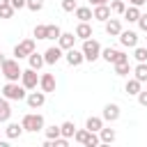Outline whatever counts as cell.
Wrapping results in <instances>:
<instances>
[{
  "instance_id": "cell-1",
  "label": "cell",
  "mask_w": 147,
  "mask_h": 147,
  "mask_svg": "<svg viewBox=\"0 0 147 147\" xmlns=\"http://www.w3.org/2000/svg\"><path fill=\"white\" fill-rule=\"evenodd\" d=\"M2 96L9 99V101H23L28 96V90L21 85V83H14V80H7L5 87H2Z\"/></svg>"
},
{
  "instance_id": "cell-2",
  "label": "cell",
  "mask_w": 147,
  "mask_h": 147,
  "mask_svg": "<svg viewBox=\"0 0 147 147\" xmlns=\"http://www.w3.org/2000/svg\"><path fill=\"white\" fill-rule=\"evenodd\" d=\"M21 124H23V129H25L28 133L44 131V126H46V122H44V115H39V113H28V115H23Z\"/></svg>"
},
{
  "instance_id": "cell-3",
  "label": "cell",
  "mask_w": 147,
  "mask_h": 147,
  "mask_svg": "<svg viewBox=\"0 0 147 147\" xmlns=\"http://www.w3.org/2000/svg\"><path fill=\"white\" fill-rule=\"evenodd\" d=\"M21 74H23V69H21V64H18V60L16 57H7L5 62H2V76L7 78V80H14V83H18L21 80Z\"/></svg>"
},
{
  "instance_id": "cell-4",
  "label": "cell",
  "mask_w": 147,
  "mask_h": 147,
  "mask_svg": "<svg viewBox=\"0 0 147 147\" xmlns=\"http://www.w3.org/2000/svg\"><path fill=\"white\" fill-rule=\"evenodd\" d=\"M80 51H83V55H85V60H87V62H94V60H99V57H101V51H103V48H101V44H99L96 39H92V37H90V39H85V41H83V48H80Z\"/></svg>"
},
{
  "instance_id": "cell-5",
  "label": "cell",
  "mask_w": 147,
  "mask_h": 147,
  "mask_svg": "<svg viewBox=\"0 0 147 147\" xmlns=\"http://www.w3.org/2000/svg\"><path fill=\"white\" fill-rule=\"evenodd\" d=\"M101 57L110 64H119V62H129V55L124 51H117V48H103L101 51Z\"/></svg>"
},
{
  "instance_id": "cell-6",
  "label": "cell",
  "mask_w": 147,
  "mask_h": 147,
  "mask_svg": "<svg viewBox=\"0 0 147 147\" xmlns=\"http://www.w3.org/2000/svg\"><path fill=\"white\" fill-rule=\"evenodd\" d=\"M21 85H23L25 90H37V85H39V76H37V69H32V67L23 69V74H21Z\"/></svg>"
},
{
  "instance_id": "cell-7",
  "label": "cell",
  "mask_w": 147,
  "mask_h": 147,
  "mask_svg": "<svg viewBox=\"0 0 147 147\" xmlns=\"http://www.w3.org/2000/svg\"><path fill=\"white\" fill-rule=\"evenodd\" d=\"M30 53H34V39H23V41H18V44L14 46V57H16V60L28 57Z\"/></svg>"
},
{
  "instance_id": "cell-8",
  "label": "cell",
  "mask_w": 147,
  "mask_h": 147,
  "mask_svg": "<svg viewBox=\"0 0 147 147\" xmlns=\"http://www.w3.org/2000/svg\"><path fill=\"white\" fill-rule=\"evenodd\" d=\"M119 44H122L124 48H136V46H138V32H133V30H122V32H119Z\"/></svg>"
},
{
  "instance_id": "cell-9",
  "label": "cell",
  "mask_w": 147,
  "mask_h": 147,
  "mask_svg": "<svg viewBox=\"0 0 147 147\" xmlns=\"http://www.w3.org/2000/svg\"><path fill=\"white\" fill-rule=\"evenodd\" d=\"M25 103L34 110V108H41L44 103H46V92L41 90V92H28V96H25Z\"/></svg>"
},
{
  "instance_id": "cell-10",
  "label": "cell",
  "mask_w": 147,
  "mask_h": 147,
  "mask_svg": "<svg viewBox=\"0 0 147 147\" xmlns=\"http://www.w3.org/2000/svg\"><path fill=\"white\" fill-rule=\"evenodd\" d=\"M119 115H122V110H119L117 103H106V106H103V113H101L103 122H117Z\"/></svg>"
},
{
  "instance_id": "cell-11",
  "label": "cell",
  "mask_w": 147,
  "mask_h": 147,
  "mask_svg": "<svg viewBox=\"0 0 147 147\" xmlns=\"http://www.w3.org/2000/svg\"><path fill=\"white\" fill-rule=\"evenodd\" d=\"M64 60H67L69 67H80V64L85 62V55H83V51H78V48H69L67 55H64Z\"/></svg>"
},
{
  "instance_id": "cell-12",
  "label": "cell",
  "mask_w": 147,
  "mask_h": 147,
  "mask_svg": "<svg viewBox=\"0 0 147 147\" xmlns=\"http://www.w3.org/2000/svg\"><path fill=\"white\" fill-rule=\"evenodd\" d=\"M92 14H94V21H101V23H106V21L110 18V14H113V9H110V2H108V5H96V7L92 9Z\"/></svg>"
},
{
  "instance_id": "cell-13",
  "label": "cell",
  "mask_w": 147,
  "mask_h": 147,
  "mask_svg": "<svg viewBox=\"0 0 147 147\" xmlns=\"http://www.w3.org/2000/svg\"><path fill=\"white\" fill-rule=\"evenodd\" d=\"M44 60H46V64L60 62V60H62V48H60V46H48V48L44 51Z\"/></svg>"
},
{
  "instance_id": "cell-14",
  "label": "cell",
  "mask_w": 147,
  "mask_h": 147,
  "mask_svg": "<svg viewBox=\"0 0 147 147\" xmlns=\"http://www.w3.org/2000/svg\"><path fill=\"white\" fill-rule=\"evenodd\" d=\"M76 32H62L60 34V39H57V46L62 48V51H69V48H74V44H76Z\"/></svg>"
},
{
  "instance_id": "cell-15",
  "label": "cell",
  "mask_w": 147,
  "mask_h": 147,
  "mask_svg": "<svg viewBox=\"0 0 147 147\" xmlns=\"http://www.w3.org/2000/svg\"><path fill=\"white\" fill-rule=\"evenodd\" d=\"M23 124H18V122H7V129H5V136L9 138V140H16V138H21L23 136Z\"/></svg>"
},
{
  "instance_id": "cell-16",
  "label": "cell",
  "mask_w": 147,
  "mask_h": 147,
  "mask_svg": "<svg viewBox=\"0 0 147 147\" xmlns=\"http://www.w3.org/2000/svg\"><path fill=\"white\" fill-rule=\"evenodd\" d=\"M39 87L44 92H55V76L53 74H41L39 76Z\"/></svg>"
},
{
  "instance_id": "cell-17",
  "label": "cell",
  "mask_w": 147,
  "mask_h": 147,
  "mask_svg": "<svg viewBox=\"0 0 147 147\" xmlns=\"http://www.w3.org/2000/svg\"><path fill=\"white\" fill-rule=\"evenodd\" d=\"M11 119V106H9V99L0 96V124H7Z\"/></svg>"
},
{
  "instance_id": "cell-18",
  "label": "cell",
  "mask_w": 147,
  "mask_h": 147,
  "mask_svg": "<svg viewBox=\"0 0 147 147\" xmlns=\"http://www.w3.org/2000/svg\"><path fill=\"white\" fill-rule=\"evenodd\" d=\"M119 32H122V23H119V18H108L106 21V34H110V37H119Z\"/></svg>"
},
{
  "instance_id": "cell-19",
  "label": "cell",
  "mask_w": 147,
  "mask_h": 147,
  "mask_svg": "<svg viewBox=\"0 0 147 147\" xmlns=\"http://www.w3.org/2000/svg\"><path fill=\"white\" fill-rule=\"evenodd\" d=\"M140 90H142V83H140L136 76H133V78H129V80H126V85H124V92H126L129 96H138V92H140Z\"/></svg>"
},
{
  "instance_id": "cell-20",
  "label": "cell",
  "mask_w": 147,
  "mask_h": 147,
  "mask_svg": "<svg viewBox=\"0 0 147 147\" xmlns=\"http://www.w3.org/2000/svg\"><path fill=\"white\" fill-rule=\"evenodd\" d=\"M140 14H142V11H140V7H136V5H126V9H124V14H122V16H124L129 23H138Z\"/></svg>"
},
{
  "instance_id": "cell-21",
  "label": "cell",
  "mask_w": 147,
  "mask_h": 147,
  "mask_svg": "<svg viewBox=\"0 0 147 147\" xmlns=\"http://www.w3.org/2000/svg\"><path fill=\"white\" fill-rule=\"evenodd\" d=\"M76 37H78V39H83V41H85V39H90V37H92V25H90L87 21H80V23L76 25Z\"/></svg>"
},
{
  "instance_id": "cell-22",
  "label": "cell",
  "mask_w": 147,
  "mask_h": 147,
  "mask_svg": "<svg viewBox=\"0 0 147 147\" xmlns=\"http://www.w3.org/2000/svg\"><path fill=\"white\" fill-rule=\"evenodd\" d=\"M28 64H30L32 69H37V71H39V69L46 64V60H44V55H39V53L34 51V53H30V55H28Z\"/></svg>"
},
{
  "instance_id": "cell-23",
  "label": "cell",
  "mask_w": 147,
  "mask_h": 147,
  "mask_svg": "<svg viewBox=\"0 0 147 147\" xmlns=\"http://www.w3.org/2000/svg\"><path fill=\"white\" fill-rule=\"evenodd\" d=\"M85 129H90V131H101L103 129V117H96V115H92V117H87V122H85Z\"/></svg>"
},
{
  "instance_id": "cell-24",
  "label": "cell",
  "mask_w": 147,
  "mask_h": 147,
  "mask_svg": "<svg viewBox=\"0 0 147 147\" xmlns=\"http://www.w3.org/2000/svg\"><path fill=\"white\" fill-rule=\"evenodd\" d=\"M74 14H76V18H78V21H87V23L94 18V14H92V9H90V7H76V11H74Z\"/></svg>"
},
{
  "instance_id": "cell-25",
  "label": "cell",
  "mask_w": 147,
  "mask_h": 147,
  "mask_svg": "<svg viewBox=\"0 0 147 147\" xmlns=\"http://www.w3.org/2000/svg\"><path fill=\"white\" fill-rule=\"evenodd\" d=\"M60 131H62L64 138H74V136H76V124H74L71 119H67V122L60 124Z\"/></svg>"
},
{
  "instance_id": "cell-26",
  "label": "cell",
  "mask_w": 147,
  "mask_h": 147,
  "mask_svg": "<svg viewBox=\"0 0 147 147\" xmlns=\"http://www.w3.org/2000/svg\"><path fill=\"white\" fill-rule=\"evenodd\" d=\"M99 138H101V142H106V145H110V142H115V138H117V133H115V129H101L99 131Z\"/></svg>"
},
{
  "instance_id": "cell-27",
  "label": "cell",
  "mask_w": 147,
  "mask_h": 147,
  "mask_svg": "<svg viewBox=\"0 0 147 147\" xmlns=\"http://www.w3.org/2000/svg\"><path fill=\"white\" fill-rule=\"evenodd\" d=\"M133 76H136L140 83H145V80H147V62H138V64L133 67Z\"/></svg>"
},
{
  "instance_id": "cell-28",
  "label": "cell",
  "mask_w": 147,
  "mask_h": 147,
  "mask_svg": "<svg viewBox=\"0 0 147 147\" xmlns=\"http://www.w3.org/2000/svg\"><path fill=\"white\" fill-rule=\"evenodd\" d=\"M115 67V74L117 76H129L133 69H131V62H119V64H113Z\"/></svg>"
},
{
  "instance_id": "cell-29",
  "label": "cell",
  "mask_w": 147,
  "mask_h": 147,
  "mask_svg": "<svg viewBox=\"0 0 147 147\" xmlns=\"http://www.w3.org/2000/svg\"><path fill=\"white\" fill-rule=\"evenodd\" d=\"M44 133H46V138H48V140H55L57 136H62L60 126H55V124H51V126H44Z\"/></svg>"
},
{
  "instance_id": "cell-30",
  "label": "cell",
  "mask_w": 147,
  "mask_h": 147,
  "mask_svg": "<svg viewBox=\"0 0 147 147\" xmlns=\"http://www.w3.org/2000/svg\"><path fill=\"white\" fill-rule=\"evenodd\" d=\"M110 9H113V14H124L126 2L124 0H110Z\"/></svg>"
},
{
  "instance_id": "cell-31",
  "label": "cell",
  "mask_w": 147,
  "mask_h": 147,
  "mask_svg": "<svg viewBox=\"0 0 147 147\" xmlns=\"http://www.w3.org/2000/svg\"><path fill=\"white\" fill-rule=\"evenodd\" d=\"M34 37L37 39H48V25H44V23L34 25Z\"/></svg>"
},
{
  "instance_id": "cell-32",
  "label": "cell",
  "mask_w": 147,
  "mask_h": 147,
  "mask_svg": "<svg viewBox=\"0 0 147 147\" xmlns=\"http://www.w3.org/2000/svg\"><path fill=\"white\" fill-rule=\"evenodd\" d=\"M14 7H11V2H7V5H0V18H11L14 16Z\"/></svg>"
},
{
  "instance_id": "cell-33",
  "label": "cell",
  "mask_w": 147,
  "mask_h": 147,
  "mask_svg": "<svg viewBox=\"0 0 147 147\" xmlns=\"http://www.w3.org/2000/svg\"><path fill=\"white\" fill-rule=\"evenodd\" d=\"M133 57H136L138 62H147V48L136 46V48H133Z\"/></svg>"
},
{
  "instance_id": "cell-34",
  "label": "cell",
  "mask_w": 147,
  "mask_h": 147,
  "mask_svg": "<svg viewBox=\"0 0 147 147\" xmlns=\"http://www.w3.org/2000/svg\"><path fill=\"white\" fill-rule=\"evenodd\" d=\"M30 11H41L44 9V0H28V5H25Z\"/></svg>"
},
{
  "instance_id": "cell-35",
  "label": "cell",
  "mask_w": 147,
  "mask_h": 147,
  "mask_svg": "<svg viewBox=\"0 0 147 147\" xmlns=\"http://www.w3.org/2000/svg\"><path fill=\"white\" fill-rule=\"evenodd\" d=\"M60 34H62L60 25H48V39H60Z\"/></svg>"
},
{
  "instance_id": "cell-36",
  "label": "cell",
  "mask_w": 147,
  "mask_h": 147,
  "mask_svg": "<svg viewBox=\"0 0 147 147\" xmlns=\"http://www.w3.org/2000/svg\"><path fill=\"white\" fill-rule=\"evenodd\" d=\"M76 7H78L76 0H62V9L64 11H76Z\"/></svg>"
},
{
  "instance_id": "cell-37",
  "label": "cell",
  "mask_w": 147,
  "mask_h": 147,
  "mask_svg": "<svg viewBox=\"0 0 147 147\" xmlns=\"http://www.w3.org/2000/svg\"><path fill=\"white\" fill-rule=\"evenodd\" d=\"M67 145H69V138H64V136H57L53 140V147H67Z\"/></svg>"
},
{
  "instance_id": "cell-38",
  "label": "cell",
  "mask_w": 147,
  "mask_h": 147,
  "mask_svg": "<svg viewBox=\"0 0 147 147\" xmlns=\"http://www.w3.org/2000/svg\"><path fill=\"white\" fill-rule=\"evenodd\" d=\"M138 103H140L142 108H147V90H140V92H138Z\"/></svg>"
},
{
  "instance_id": "cell-39",
  "label": "cell",
  "mask_w": 147,
  "mask_h": 147,
  "mask_svg": "<svg viewBox=\"0 0 147 147\" xmlns=\"http://www.w3.org/2000/svg\"><path fill=\"white\" fill-rule=\"evenodd\" d=\"M138 25H140V30H142V32H147V14H140Z\"/></svg>"
},
{
  "instance_id": "cell-40",
  "label": "cell",
  "mask_w": 147,
  "mask_h": 147,
  "mask_svg": "<svg viewBox=\"0 0 147 147\" xmlns=\"http://www.w3.org/2000/svg\"><path fill=\"white\" fill-rule=\"evenodd\" d=\"M25 5H28V0H11V7L14 9H23Z\"/></svg>"
},
{
  "instance_id": "cell-41",
  "label": "cell",
  "mask_w": 147,
  "mask_h": 147,
  "mask_svg": "<svg viewBox=\"0 0 147 147\" xmlns=\"http://www.w3.org/2000/svg\"><path fill=\"white\" fill-rule=\"evenodd\" d=\"M108 2H110V0H90V5H94V7H96V5H108Z\"/></svg>"
},
{
  "instance_id": "cell-42",
  "label": "cell",
  "mask_w": 147,
  "mask_h": 147,
  "mask_svg": "<svg viewBox=\"0 0 147 147\" xmlns=\"http://www.w3.org/2000/svg\"><path fill=\"white\" fill-rule=\"evenodd\" d=\"M147 0H129V5H136V7H142Z\"/></svg>"
},
{
  "instance_id": "cell-43",
  "label": "cell",
  "mask_w": 147,
  "mask_h": 147,
  "mask_svg": "<svg viewBox=\"0 0 147 147\" xmlns=\"http://www.w3.org/2000/svg\"><path fill=\"white\" fill-rule=\"evenodd\" d=\"M5 60H7V57H5V55H2V51H0V64H2Z\"/></svg>"
},
{
  "instance_id": "cell-44",
  "label": "cell",
  "mask_w": 147,
  "mask_h": 147,
  "mask_svg": "<svg viewBox=\"0 0 147 147\" xmlns=\"http://www.w3.org/2000/svg\"><path fill=\"white\" fill-rule=\"evenodd\" d=\"M0 74H2V64H0Z\"/></svg>"
},
{
  "instance_id": "cell-45",
  "label": "cell",
  "mask_w": 147,
  "mask_h": 147,
  "mask_svg": "<svg viewBox=\"0 0 147 147\" xmlns=\"http://www.w3.org/2000/svg\"><path fill=\"white\" fill-rule=\"evenodd\" d=\"M145 39H147V37H145Z\"/></svg>"
}]
</instances>
